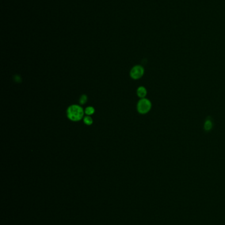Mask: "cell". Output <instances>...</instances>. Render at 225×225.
Wrapping results in <instances>:
<instances>
[{
    "instance_id": "6da1fadb",
    "label": "cell",
    "mask_w": 225,
    "mask_h": 225,
    "mask_svg": "<svg viewBox=\"0 0 225 225\" xmlns=\"http://www.w3.org/2000/svg\"><path fill=\"white\" fill-rule=\"evenodd\" d=\"M67 116L69 120L74 122H77L84 118L85 110L79 105H71L67 108L66 111Z\"/></svg>"
},
{
    "instance_id": "7a4b0ae2",
    "label": "cell",
    "mask_w": 225,
    "mask_h": 225,
    "mask_svg": "<svg viewBox=\"0 0 225 225\" xmlns=\"http://www.w3.org/2000/svg\"><path fill=\"white\" fill-rule=\"evenodd\" d=\"M152 107L151 102L147 98H141L137 103V109L140 114L145 115L150 111Z\"/></svg>"
},
{
    "instance_id": "3957f363",
    "label": "cell",
    "mask_w": 225,
    "mask_h": 225,
    "mask_svg": "<svg viewBox=\"0 0 225 225\" xmlns=\"http://www.w3.org/2000/svg\"><path fill=\"white\" fill-rule=\"evenodd\" d=\"M145 73V69L141 65H136L130 71V76L134 80L141 78Z\"/></svg>"
},
{
    "instance_id": "277c9868",
    "label": "cell",
    "mask_w": 225,
    "mask_h": 225,
    "mask_svg": "<svg viewBox=\"0 0 225 225\" xmlns=\"http://www.w3.org/2000/svg\"><path fill=\"white\" fill-rule=\"evenodd\" d=\"M147 90L145 87L139 86L137 90V94L139 97L140 98H145L147 96Z\"/></svg>"
},
{
    "instance_id": "5b68a950",
    "label": "cell",
    "mask_w": 225,
    "mask_h": 225,
    "mask_svg": "<svg viewBox=\"0 0 225 225\" xmlns=\"http://www.w3.org/2000/svg\"><path fill=\"white\" fill-rule=\"evenodd\" d=\"M213 128V123L210 118L207 119L204 123V129L206 131H209Z\"/></svg>"
},
{
    "instance_id": "8992f818",
    "label": "cell",
    "mask_w": 225,
    "mask_h": 225,
    "mask_svg": "<svg viewBox=\"0 0 225 225\" xmlns=\"http://www.w3.org/2000/svg\"><path fill=\"white\" fill-rule=\"evenodd\" d=\"M94 112H95V109H94V108L92 106H89L85 108V113L89 116L93 115L94 113Z\"/></svg>"
},
{
    "instance_id": "52a82bcc",
    "label": "cell",
    "mask_w": 225,
    "mask_h": 225,
    "mask_svg": "<svg viewBox=\"0 0 225 225\" xmlns=\"http://www.w3.org/2000/svg\"><path fill=\"white\" fill-rule=\"evenodd\" d=\"M83 122L84 123L86 124V125H88V126H90V125H92L93 123V119H92V117L91 116H89V115H87L86 116H84L83 118Z\"/></svg>"
},
{
    "instance_id": "ba28073f",
    "label": "cell",
    "mask_w": 225,
    "mask_h": 225,
    "mask_svg": "<svg viewBox=\"0 0 225 225\" xmlns=\"http://www.w3.org/2000/svg\"><path fill=\"white\" fill-rule=\"evenodd\" d=\"M87 100H88V98H87V95H85V94H83V95H82L81 96V97L79 99V103L81 105H84L87 103Z\"/></svg>"
}]
</instances>
